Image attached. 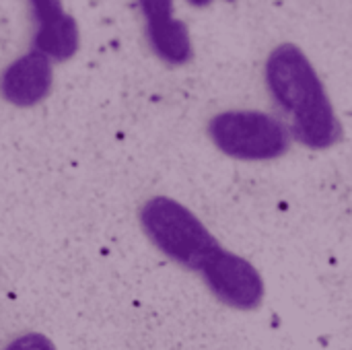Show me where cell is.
<instances>
[{"label":"cell","mask_w":352,"mask_h":350,"mask_svg":"<svg viewBox=\"0 0 352 350\" xmlns=\"http://www.w3.org/2000/svg\"><path fill=\"white\" fill-rule=\"evenodd\" d=\"M266 85L291 116L295 138L309 149H328L342 138V126L322 78L293 43L278 45L266 60Z\"/></svg>","instance_id":"obj_1"},{"label":"cell","mask_w":352,"mask_h":350,"mask_svg":"<svg viewBox=\"0 0 352 350\" xmlns=\"http://www.w3.org/2000/svg\"><path fill=\"white\" fill-rule=\"evenodd\" d=\"M140 225L167 258L192 270H202L221 250L202 221L190 208L167 196H155L142 206Z\"/></svg>","instance_id":"obj_2"},{"label":"cell","mask_w":352,"mask_h":350,"mask_svg":"<svg viewBox=\"0 0 352 350\" xmlns=\"http://www.w3.org/2000/svg\"><path fill=\"white\" fill-rule=\"evenodd\" d=\"M217 149L241 161H270L289 151V130L262 111H223L208 122Z\"/></svg>","instance_id":"obj_3"},{"label":"cell","mask_w":352,"mask_h":350,"mask_svg":"<svg viewBox=\"0 0 352 350\" xmlns=\"http://www.w3.org/2000/svg\"><path fill=\"white\" fill-rule=\"evenodd\" d=\"M202 278L217 299L233 309H256L264 299V281L245 258L223 248L202 266Z\"/></svg>","instance_id":"obj_4"},{"label":"cell","mask_w":352,"mask_h":350,"mask_svg":"<svg viewBox=\"0 0 352 350\" xmlns=\"http://www.w3.org/2000/svg\"><path fill=\"white\" fill-rule=\"evenodd\" d=\"M54 85L52 60L39 52H29L16 58L0 76L2 97L16 107H33L43 101Z\"/></svg>","instance_id":"obj_5"},{"label":"cell","mask_w":352,"mask_h":350,"mask_svg":"<svg viewBox=\"0 0 352 350\" xmlns=\"http://www.w3.org/2000/svg\"><path fill=\"white\" fill-rule=\"evenodd\" d=\"M146 17V35L155 54L167 64H186L192 58V41L186 23L173 17V4L169 0L140 2Z\"/></svg>","instance_id":"obj_6"},{"label":"cell","mask_w":352,"mask_h":350,"mask_svg":"<svg viewBox=\"0 0 352 350\" xmlns=\"http://www.w3.org/2000/svg\"><path fill=\"white\" fill-rule=\"evenodd\" d=\"M33 8L39 21V29L33 37L35 52L58 62L72 58L78 50L76 21L62 10L60 2H33Z\"/></svg>","instance_id":"obj_7"},{"label":"cell","mask_w":352,"mask_h":350,"mask_svg":"<svg viewBox=\"0 0 352 350\" xmlns=\"http://www.w3.org/2000/svg\"><path fill=\"white\" fill-rule=\"evenodd\" d=\"M4 350H56V347L47 336L37 334V332H29V334L14 338Z\"/></svg>","instance_id":"obj_8"}]
</instances>
